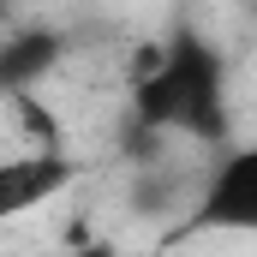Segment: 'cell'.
I'll return each instance as SVG.
<instances>
[{
	"mask_svg": "<svg viewBox=\"0 0 257 257\" xmlns=\"http://www.w3.org/2000/svg\"><path fill=\"white\" fill-rule=\"evenodd\" d=\"M180 233H257V144L227 150L209 180L197 186V203L186 209Z\"/></svg>",
	"mask_w": 257,
	"mask_h": 257,
	"instance_id": "7a4b0ae2",
	"label": "cell"
},
{
	"mask_svg": "<svg viewBox=\"0 0 257 257\" xmlns=\"http://www.w3.org/2000/svg\"><path fill=\"white\" fill-rule=\"evenodd\" d=\"M54 60H60V30H18V36H6V48H0V84H6V96L30 90Z\"/></svg>",
	"mask_w": 257,
	"mask_h": 257,
	"instance_id": "277c9868",
	"label": "cell"
},
{
	"mask_svg": "<svg viewBox=\"0 0 257 257\" xmlns=\"http://www.w3.org/2000/svg\"><path fill=\"white\" fill-rule=\"evenodd\" d=\"M66 257H114V245H102V239H90V245H78V251H66Z\"/></svg>",
	"mask_w": 257,
	"mask_h": 257,
	"instance_id": "5b68a950",
	"label": "cell"
},
{
	"mask_svg": "<svg viewBox=\"0 0 257 257\" xmlns=\"http://www.w3.org/2000/svg\"><path fill=\"white\" fill-rule=\"evenodd\" d=\"M132 126L180 132L192 144H227V72H221V54L192 24H180L168 48H156V60L138 72Z\"/></svg>",
	"mask_w": 257,
	"mask_h": 257,
	"instance_id": "6da1fadb",
	"label": "cell"
},
{
	"mask_svg": "<svg viewBox=\"0 0 257 257\" xmlns=\"http://www.w3.org/2000/svg\"><path fill=\"white\" fill-rule=\"evenodd\" d=\"M72 180V162L60 150H36V156H6L0 168V215H24L30 203H48Z\"/></svg>",
	"mask_w": 257,
	"mask_h": 257,
	"instance_id": "3957f363",
	"label": "cell"
}]
</instances>
